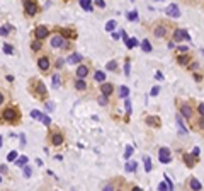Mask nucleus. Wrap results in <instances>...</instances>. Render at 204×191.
Instances as JSON below:
<instances>
[{
    "label": "nucleus",
    "instance_id": "obj_1",
    "mask_svg": "<svg viewBox=\"0 0 204 191\" xmlns=\"http://www.w3.org/2000/svg\"><path fill=\"white\" fill-rule=\"evenodd\" d=\"M33 80V84H31V90H33V95H36L38 99H41V101H44L48 97V90L46 87H44V84L41 80H38V79H31Z\"/></svg>",
    "mask_w": 204,
    "mask_h": 191
},
{
    "label": "nucleus",
    "instance_id": "obj_2",
    "mask_svg": "<svg viewBox=\"0 0 204 191\" xmlns=\"http://www.w3.org/2000/svg\"><path fill=\"white\" fill-rule=\"evenodd\" d=\"M49 44H51V48H54V50H67L68 46H70V43H68V38H65L63 34H54V36H51V39H49Z\"/></svg>",
    "mask_w": 204,
    "mask_h": 191
},
{
    "label": "nucleus",
    "instance_id": "obj_3",
    "mask_svg": "<svg viewBox=\"0 0 204 191\" xmlns=\"http://www.w3.org/2000/svg\"><path fill=\"white\" fill-rule=\"evenodd\" d=\"M19 118H20L19 111L14 108V106H9V108H5L4 111H2V120L7 121V123H17Z\"/></svg>",
    "mask_w": 204,
    "mask_h": 191
},
{
    "label": "nucleus",
    "instance_id": "obj_4",
    "mask_svg": "<svg viewBox=\"0 0 204 191\" xmlns=\"http://www.w3.org/2000/svg\"><path fill=\"white\" fill-rule=\"evenodd\" d=\"M24 12L27 17H34L39 12V4L38 0H24Z\"/></svg>",
    "mask_w": 204,
    "mask_h": 191
},
{
    "label": "nucleus",
    "instance_id": "obj_5",
    "mask_svg": "<svg viewBox=\"0 0 204 191\" xmlns=\"http://www.w3.org/2000/svg\"><path fill=\"white\" fill-rule=\"evenodd\" d=\"M48 34H49V29H48V26H44V24H41V26H38L36 29H34V38L36 39H46Z\"/></svg>",
    "mask_w": 204,
    "mask_h": 191
},
{
    "label": "nucleus",
    "instance_id": "obj_6",
    "mask_svg": "<svg viewBox=\"0 0 204 191\" xmlns=\"http://www.w3.org/2000/svg\"><path fill=\"white\" fill-rule=\"evenodd\" d=\"M172 39L175 41V43H182L184 39L190 41V36L187 34V31H184V29H175L174 34H172Z\"/></svg>",
    "mask_w": 204,
    "mask_h": 191
},
{
    "label": "nucleus",
    "instance_id": "obj_7",
    "mask_svg": "<svg viewBox=\"0 0 204 191\" xmlns=\"http://www.w3.org/2000/svg\"><path fill=\"white\" fill-rule=\"evenodd\" d=\"M158 159H160V162L162 164H169L170 160H172L170 149H167V147H160V150H158Z\"/></svg>",
    "mask_w": 204,
    "mask_h": 191
},
{
    "label": "nucleus",
    "instance_id": "obj_8",
    "mask_svg": "<svg viewBox=\"0 0 204 191\" xmlns=\"http://www.w3.org/2000/svg\"><path fill=\"white\" fill-rule=\"evenodd\" d=\"M153 34H155L156 38H165V36L169 34V26H167V24H163V22H160L158 26H155Z\"/></svg>",
    "mask_w": 204,
    "mask_h": 191
},
{
    "label": "nucleus",
    "instance_id": "obj_9",
    "mask_svg": "<svg viewBox=\"0 0 204 191\" xmlns=\"http://www.w3.org/2000/svg\"><path fill=\"white\" fill-rule=\"evenodd\" d=\"M165 12H167L169 17H174V19H179V17H180V9H179L175 4H170V5L167 7V10H165Z\"/></svg>",
    "mask_w": 204,
    "mask_h": 191
},
{
    "label": "nucleus",
    "instance_id": "obj_10",
    "mask_svg": "<svg viewBox=\"0 0 204 191\" xmlns=\"http://www.w3.org/2000/svg\"><path fill=\"white\" fill-rule=\"evenodd\" d=\"M38 67H39L41 72H48V70H49V67H51V61H49V58H48V56H41V58H38Z\"/></svg>",
    "mask_w": 204,
    "mask_h": 191
},
{
    "label": "nucleus",
    "instance_id": "obj_11",
    "mask_svg": "<svg viewBox=\"0 0 204 191\" xmlns=\"http://www.w3.org/2000/svg\"><path fill=\"white\" fill-rule=\"evenodd\" d=\"M145 123H146L148 126H153V128H160L162 120H160L158 116H146V118H145Z\"/></svg>",
    "mask_w": 204,
    "mask_h": 191
},
{
    "label": "nucleus",
    "instance_id": "obj_12",
    "mask_svg": "<svg viewBox=\"0 0 204 191\" xmlns=\"http://www.w3.org/2000/svg\"><path fill=\"white\" fill-rule=\"evenodd\" d=\"M101 92L109 97V95L114 92V85H112V84H109V82H102V84H101Z\"/></svg>",
    "mask_w": 204,
    "mask_h": 191
},
{
    "label": "nucleus",
    "instance_id": "obj_13",
    "mask_svg": "<svg viewBox=\"0 0 204 191\" xmlns=\"http://www.w3.org/2000/svg\"><path fill=\"white\" fill-rule=\"evenodd\" d=\"M63 142H65V136H63V133H60V131H54L53 135H51V143H53L54 147L61 145Z\"/></svg>",
    "mask_w": 204,
    "mask_h": 191
},
{
    "label": "nucleus",
    "instance_id": "obj_14",
    "mask_svg": "<svg viewBox=\"0 0 204 191\" xmlns=\"http://www.w3.org/2000/svg\"><path fill=\"white\" fill-rule=\"evenodd\" d=\"M182 159H184V162H185L187 167H194V165H196V155H192V154H184Z\"/></svg>",
    "mask_w": 204,
    "mask_h": 191
},
{
    "label": "nucleus",
    "instance_id": "obj_15",
    "mask_svg": "<svg viewBox=\"0 0 204 191\" xmlns=\"http://www.w3.org/2000/svg\"><path fill=\"white\" fill-rule=\"evenodd\" d=\"M88 72H90V68L87 65H78L77 67V77H80V79H85L88 75Z\"/></svg>",
    "mask_w": 204,
    "mask_h": 191
},
{
    "label": "nucleus",
    "instance_id": "obj_16",
    "mask_svg": "<svg viewBox=\"0 0 204 191\" xmlns=\"http://www.w3.org/2000/svg\"><path fill=\"white\" fill-rule=\"evenodd\" d=\"M180 114H182L184 118L190 120V118H192V108H190L189 104H182V106H180Z\"/></svg>",
    "mask_w": 204,
    "mask_h": 191
},
{
    "label": "nucleus",
    "instance_id": "obj_17",
    "mask_svg": "<svg viewBox=\"0 0 204 191\" xmlns=\"http://www.w3.org/2000/svg\"><path fill=\"white\" fill-rule=\"evenodd\" d=\"M80 7L85 10V12H92L94 10V5H92V0H78Z\"/></svg>",
    "mask_w": 204,
    "mask_h": 191
},
{
    "label": "nucleus",
    "instance_id": "obj_18",
    "mask_svg": "<svg viewBox=\"0 0 204 191\" xmlns=\"http://www.w3.org/2000/svg\"><path fill=\"white\" fill-rule=\"evenodd\" d=\"M60 34H63L68 39H75V38H77V31H73V29H61Z\"/></svg>",
    "mask_w": 204,
    "mask_h": 191
},
{
    "label": "nucleus",
    "instance_id": "obj_19",
    "mask_svg": "<svg viewBox=\"0 0 204 191\" xmlns=\"http://www.w3.org/2000/svg\"><path fill=\"white\" fill-rule=\"evenodd\" d=\"M189 61H190L189 55H179V56H177V63H179V65H182V67H185Z\"/></svg>",
    "mask_w": 204,
    "mask_h": 191
},
{
    "label": "nucleus",
    "instance_id": "obj_20",
    "mask_svg": "<svg viewBox=\"0 0 204 191\" xmlns=\"http://www.w3.org/2000/svg\"><path fill=\"white\" fill-rule=\"evenodd\" d=\"M75 89H77V90H85V89H87V82L78 77V80H75Z\"/></svg>",
    "mask_w": 204,
    "mask_h": 191
},
{
    "label": "nucleus",
    "instance_id": "obj_21",
    "mask_svg": "<svg viewBox=\"0 0 204 191\" xmlns=\"http://www.w3.org/2000/svg\"><path fill=\"white\" fill-rule=\"evenodd\" d=\"M82 60H83V56L78 55V53H73V55L68 56V63H80Z\"/></svg>",
    "mask_w": 204,
    "mask_h": 191
},
{
    "label": "nucleus",
    "instance_id": "obj_22",
    "mask_svg": "<svg viewBox=\"0 0 204 191\" xmlns=\"http://www.w3.org/2000/svg\"><path fill=\"white\" fill-rule=\"evenodd\" d=\"M94 80L99 82V84H102V82L106 80V74H104V72H101V70H97V72L94 74Z\"/></svg>",
    "mask_w": 204,
    "mask_h": 191
},
{
    "label": "nucleus",
    "instance_id": "obj_23",
    "mask_svg": "<svg viewBox=\"0 0 204 191\" xmlns=\"http://www.w3.org/2000/svg\"><path fill=\"white\" fill-rule=\"evenodd\" d=\"M189 186H190V190H201V188H203V184L199 183V181H197L196 177H192V179H190Z\"/></svg>",
    "mask_w": 204,
    "mask_h": 191
},
{
    "label": "nucleus",
    "instance_id": "obj_24",
    "mask_svg": "<svg viewBox=\"0 0 204 191\" xmlns=\"http://www.w3.org/2000/svg\"><path fill=\"white\" fill-rule=\"evenodd\" d=\"M141 48H143V51H145V53H151V44H150L148 39H143Z\"/></svg>",
    "mask_w": 204,
    "mask_h": 191
},
{
    "label": "nucleus",
    "instance_id": "obj_25",
    "mask_svg": "<svg viewBox=\"0 0 204 191\" xmlns=\"http://www.w3.org/2000/svg\"><path fill=\"white\" fill-rule=\"evenodd\" d=\"M128 95H129V89L126 87V85H121V87H119V97H124V99H126Z\"/></svg>",
    "mask_w": 204,
    "mask_h": 191
},
{
    "label": "nucleus",
    "instance_id": "obj_26",
    "mask_svg": "<svg viewBox=\"0 0 204 191\" xmlns=\"http://www.w3.org/2000/svg\"><path fill=\"white\" fill-rule=\"evenodd\" d=\"M26 164H27V157L26 155L19 157V159L15 160V165H19V167H26Z\"/></svg>",
    "mask_w": 204,
    "mask_h": 191
},
{
    "label": "nucleus",
    "instance_id": "obj_27",
    "mask_svg": "<svg viewBox=\"0 0 204 191\" xmlns=\"http://www.w3.org/2000/svg\"><path fill=\"white\" fill-rule=\"evenodd\" d=\"M106 68H107L109 72H114L116 68H117V61H116V60H111V61H107V65H106Z\"/></svg>",
    "mask_w": 204,
    "mask_h": 191
},
{
    "label": "nucleus",
    "instance_id": "obj_28",
    "mask_svg": "<svg viewBox=\"0 0 204 191\" xmlns=\"http://www.w3.org/2000/svg\"><path fill=\"white\" fill-rule=\"evenodd\" d=\"M31 50H33V51H39L41 50V39L33 41V43H31Z\"/></svg>",
    "mask_w": 204,
    "mask_h": 191
},
{
    "label": "nucleus",
    "instance_id": "obj_29",
    "mask_svg": "<svg viewBox=\"0 0 204 191\" xmlns=\"http://www.w3.org/2000/svg\"><path fill=\"white\" fill-rule=\"evenodd\" d=\"M116 26H117V24H116V20H109L107 24H106V31H109V33H112Z\"/></svg>",
    "mask_w": 204,
    "mask_h": 191
},
{
    "label": "nucleus",
    "instance_id": "obj_30",
    "mask_svg": "<svg viewBox=\"0 0 204 191\" xmlns=\"http://www.w3.org/2000/svg\"><path fill=\"white\" fill-rule=\"evenodd\" d=\"M196 128H197V130H203V131H204V116H199V118H197Z\"/></svg>",
    "mask_w": 204,
    "mask_h": 191
},
{
    "label": "nucleus",
    "instance_id": "obj_31",
    "mask_svg": "<svg viewBox=\"0 0 204 191\" xmlns=\"http://www.w3.org/2000/svg\"><path fill=\"white\" fill-rule=\"evenodd\" d=\"M97 102H99V104H101V106H107V95H99V97H97Z\"/></svg>",
    "mask_w": 204,
    "mask_h": 191
},
{
    "label": "nucleus",
    "instance_id": "obj_32",
    "mask_svg": "<svg viewBox=\"0 0 204 191\" xmlns=\"http://www.w3.org/2000/svg\"><path fill=\"white\" fill-rule=\"evenodd\" d=\"M10 29H12L10 26H2L0 27V36H7V34L10 33Z\"/></svg>",
    "mask_w": 204,
    "mask_h": 191
},
{
    "label": "nucleus",
    "instance_id": "obj_33",
    "mask_svg": "<svg viewBox=\"0 0 204 191\" xmlns=\"http://www.w3.org/2000/svg\"><path fill=\"white\" fill-rule=\"evenodd\" d=\"M4 51H5L7 55H12L14 53V46H12V44H7V43H5V44H4Z\"/></svg>",
    "mask_w": 204,
    "mask_h": 191
},
{
    "label": "nucleus",
    "instance_id": "obj_34",
    "mask_svg": "<svg viewBox=\"0 0 204 191\" xmlns=\"http://www.w3.org/2000/svg\"><path fill=\"white\" fill-rule=\"evenodd\" d=\"M126 17H128V20H136V19H138V12H136V10H133V12H128V15H126Z\"/></svg>",
    "mask_w": 204,
    "mask_h": 191
},
{
    "label": "nucleus",
    "instance_id": "obj_35",
    "mask_svg": "<svg viewBox=\"0 0 204 191\" xmlns=\"http://www.w3.org/2000/svg\"><path fill=\"white\" fill-rule=\"evenodd\" d=\"M31 118H33V120H41L43 114H41L39 111H36V109H34V111H31Z\"/></svg>",
    "mask_w": 204,
    "mask_h": 191
},
{
    "label": "nucleus",
    "instance_id": "obj_36",
    "mask_svg": "<svg viewBox=\"0 0 204 191\" xmlns=\"http://www.w3.org/2000/svg\"><path fill=\"white\" fill-rule=\"evenodd\" d=\"M53 87L54 89L60 87V75H54V77H53Z\"/></svg>",
    "mask_w": 204,
    "mask_h": 191
},
{
    "label": "nucleus",
    "instance_id": "obj_37",
    "mask_svg": "<svg viewBox=\"0 0 204 191\" xmlns=\"http://www.w3.org/2000/svg\"><path fill=\"white\" fill-rule=\"evenodd\" d=\"M41 121H43V125H46V126H49V125H51V118H49V116H44V114H43V118H41Z\"/></svg>",
    "mask_w": 204,
    "mask_h": 191
},
{
    "label": "nucleus",
    "instance_id": "obj_38",
    "mask_svg": "<svg viewBox=\"0 0 204 191\" xmlns=\"http://www.w3.org/2000/svg\"><path fill=\"white\" fill-rule=\"evenodd\" d=\"M135 169H136V162L129 160V162L126 164V171H135Z\"/></svg>",
    "mask_w": 204,
    "mask_h": 191
},
{
    "label": "nucleus",
    "instance_id": "obj_39",
    "mask_svg": "<svg viewBox=\"0 0 204 191\" xmlns=\"http://www.w3.org/2000/svg\"><path fill=\"white\" fill-rule=\"evenodd\" d=\"M145 169L148 171H151V162H150V157H145Z\"/></svg>",
    "mask_w": 204,
    "mask_h": 191
},
{
    "label": "nucleus",
    "instance_id": "obj_40",
    "mask_svg": "<svg viewBox=\"0 0 204 191\" xmlns=\"http://www.w3.org/2000/svg\"><path fill=\"white\" fill-rule=\"evenodd\" d=\"M131 111H133V109H131V101L126 97V113H128V114H131Z\"/></svg>",
    "mask_w": 204,
    "mask_h": 191
},
{
    "label": "nucleus",
    "instance_id": "obj_41",
    "mask_svg": "<svg viewBox=\"0 0 204 191\" xmlns=\"http://www.w3.org/2000/svg\"><path fill=\"white\" fill-rule=\"evenodd\" d=\"M15 159H17V152H10L7 157V160H15Z\"/></svg>",
    "mask_w": 204,
    "mask_h": 191
},
{
    "label": "nucleus",
    "instance_id": "obj_42",
    "mask_svg": "<svg viewBox=\"0 0 204 191\" xmlns=\"http://www.w3.org/2000/svg\"><path fill=\"white\" fill-rule=\"evenodd\" d=\"M95 5L101 7V9H104V7H106V0H95Z\"/></svg>",
    "mask_w": 204,
    "mask_h": 191
},
{
    "label": "nucleus",
    "instance_id": "obj_43",
    "mask_svg": "<svg viewBox=\"0 0 204 191\" xmlns=\"http://www.w3.org/2000/svg\"><path fill=\"white\" fill-rule=\"evenodd\" d=\"M63 65H65V60H63V58H58V60H56V68H61Z\"/></svg>",
    "mask_w": 204,
    "mask_h": 191
},
{
    "label": "nucleus",
    "instance_id": "obj_44",
    "mask_svg": "<svg viewBox=\"0 0 204 191\" xmlns=\"http://www.w3.org/2000/svg\"><path fill=\"white\" fill-rule=\"evenodd\" d=\"M129 155H133V147H128V149H126V154H124V157H126V159H129Z\"/></svg>",
    "mask_w": 204,
    "mask_h": 191
},
{
    "label": "nucleus",
    "instance_id": "obj_45",
    "mask_svg": "<svg viewBox=\"0 0 204 191\" xmlns=\"http://www.w3.org/2000/svg\"><path fill=\"white\" fill-rule=\"evenodd\" d=\"M197 111H199V114L204 116V102H201L199 106H197Z\"/></svg>",
    "mask_w": 204,
    "mask_h": 191
},
{
    "label": "nucleus",
    "instance_id": "obj_46",
    "mask_svg": "<svg viewBox=\"0 0 204 191\" xmlns=\"http://www.w3.org/2000/svg\"><path fill=\"white\" fill-rule=\"evenodd\" d=\"M165 181H167V186H169V190H174V184H172V181L169 179V176L165 174Z\"/></svg>",
    "mask_w": 204,
    "mask_h": 191
},
{
    "label": "nucleus",
    "instance_id": "obj_47",
    "mask_svg": "<svg viewBox=\"0 0 204 191\" xmlns=\"http://www.w3.org/2000/svg\"><path fill=\"white\" fill-rule=\"evenodd\" d=\"M31 172H33L31 167H26V169H24V177H29V176H31Z\"/></svg>",
    "mask_w": 204,
    "mask_h": 191
},
{
    "label": "nucleus",
    "instance_id": "obj_48",
    "mask_svg": "<svg viewBox=\"0 0 204 191\" xmlns=\"http://www.w3.org/2000/svg\"><path fill=\"white\" fill-rule=\"evenodd\" d=\"M158 92H160V87H153L151 89V95H158Z\"/></svg>",
    "mask_w": 204,
    "mask_h": 191
},
{
    "label": "nucleus",
    "instance_id": "obj_49",
    "mask_svg": "<svg viewBox=\"0 0 204 191\" xmlns=\"http://www.w3.org/2000/svg\"><path fill=\"white\" fill-rule=\"evenodd\" d=\"M162 191H165V190H169V186H167V183H160V186H158Z\"/></svg>",
    "mask_w": 204,
    "mask_h": 191
},
{
    "label": "nucleus",
    "instance_id": "obj_50",
    "mask_svg": "<svg viewBox=\"0 0 204 191\" xmlns=\"http://www.w3.org/2000/svg\"><path fill=\"white\" fill-rule=\"evenodd\" d=\"M124 74L129 75V60H126V68H124Z\"/></svg>",
    "mask_w": 204,
    "mask_h": 191
},
{
    "label": "nucleus",
    "instance_id": "obj_51",
    "mask_svg": "<svg viewBox=\"0 0 204 191\" xmlns=\"http://www.w3.org/2000/svg\"><path fill=\"white\" fill-rule=\"evenodd\" d=\"M199 154H201V150L197 149V147H196V149H194V150H192V155H196V157H199Z\"/></svg>",
    "mask_w": 204,
    "mask_h": 191
},
{
    "label": "nucleus",
    "instance_id": "obj_52",
    "mask_svg": "<svg viewBox=\"0 0 204 191\" xmlns=\"http://www.w3.org/2000/svg\"><path fill=\"white\" fill-rule=\"evenodd\" d=\"M197 67H199V65H197L196 61H194V63H190V67H189V68H190V70H196Z\"/></svg>",
    "mask_w": 204,
    "mask_h": 191
},
{
    "label": "nucleus",
    "instance_id": "obj_53",
    "mask_svg": "<svg viewBox=\"0 0 204 191\" xmlns=\"http://www.w3.org/2000/svg\"><path fill=\"white\" fill-rule=\"evenodd\" d=\"M4 99H5V97H4V94H2V92H0V106L4 104Z\"/></svg>",
    "mask_w": 204,
    "mask_h": 191
},
{
    "label": "nucleus",
    "instance_id": "obj_54",
    "mask_svg": "<svg viewBox=\"0 0 204 191\" xmlns=\"http://www.w3.org/2000/svg\"><path fill=\"white\" fill-rule=\"evenodd\" d=\"M156 79H160V80H162V79H163V75H162V72H156Z\"/></svg>",
    "mask_w": 204,
    "mask_h": 191
},
{
    "label": "nucleus",
    "instance_id": "obj_55",
    "mask_svg": "<svg viewBox=\"0 0 204 191\" xmlns=\"http://www.w3.org/2000/svg\"><path fill=\"white\" fill-rule=\"evenodd\" d=\"M0 147H2V138H0Z\"/></svg>",
    "mask_w": 204,
    "mask_h": 191
},
{
    "label": "nucleus",
    "instance_id": "obj_56",
    "mask_svg": "<svg viewBox=\"0 0 204 191\" xmlns=\"http://www.w3.org/2000/svg\"><path fill=\"white\" fill-rule=\"evenodd\" d=\"M185 2H190V0H185Z\"/></svg>",
    "mask_w": 204,
    "mask_h": 191
},
{
    "label": "nucleus",
    "instance_id": "obj_57",
    "mask_svg": "<svg viewBox=\"0 0 204 191\" xmlns=\"http://www.w3.org/2000/svg\"><path fill=\"white\" fill-rule=\"evenodd\" d=\"M203 53H204V50H203Z\"/></svg>",
    "mask_w": 204,
    "mask_h": 191
}]
</instances>
